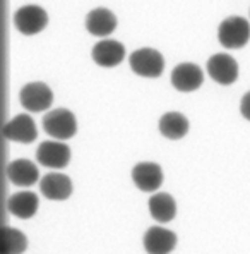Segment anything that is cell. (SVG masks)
<instances>
[{
    "label": "cell",
    "instance_id": "1",
    "mask_svg": "<svg viewBox=\"0 0 250 254\" xmlns=\"http://www.w3.org/2000/svg\"><path fill=\"white\" fill-rule=\"evenodd\" d=\"M250 40V24L242 16H230L218 26V42L228 50L244 48Z\"/></svg>",
    "mask_w": 250,
    "mask_h": 254
},
{
    "label": "cell",
    "instance_id": "2",
    "mask_svg": "<svg viewBox=\"0 0 250 254\" xmlns=\"http://www.w3.org/2000/svg\"><path fill=\"white\" fill-rule=\"evenodd\" d=\"M129 65L132 69L134 74L141 77H159L165 70V59L154 48H139V50H134L129 57Z\"/></svg>",
    "mask_w": 250,
    "mask_h": 254
},
{
    "label": "cell",
    "instance_id": "3",
    "mask_svg": "<svg viewBox=\"0 0 250 254\" xmlns=\"http://www.w3.org/2000/svg\"><path fill=\"white\" fill-rule=\"evenodd\" d=\"M43 129L48 136L58 141H67L76 136L77 122L76 117L67 108H55L43 117Z\"/></svg>",
    "mask_w": 250,
    "mask_h": 254
},
{
    "label": "cell",
    "instance_id": "4",
    "mask_svg": "<svg viewBox=\"0 0 250 254\" xmlns=\"http://www.w3.org/2000/svg\"><path fill=\"white\" fill-rule=\"evenodd\" d=\"M48 24V14L43 7L29 3L22 5L14 12V26L24 36H33L42 33Z\"/></svg>",
    "mask_w": 250,
    "mask_h": 254
},
{
    "label": "cell",
    "instance_id": "5",
    "mask_svg": "<svg viewBox=\"0 0 250 254\" xmlns=\"http://www.w3.org/2000/svg\"><path fill=\"white\" fill-rule=\"evenodd\" d=\"M19 102L28 112L38 114V112H45L51 107L53 93L42 81H33V83H28L21 88Z\"/></svg>",
    "mask_w": 250,
    "mask_h": 254
},
{
    "label": "cell",
    "instance_id": "6",
    "mask_svg": "<svg viewBox=\"0 0 250 254\" xmlns=\"http://www.w3.org/2000/svg\"><path fill=\"white\" fill-rule=\"evenodd\" d=\"M206 69L209 77L221 86H230L238 79V64L228 54L211 55Z\"/></svg>",
    "mask_w": 250,
    "mask_h": 254
},
{
    "label": "cell",
    "instance_id": "7",
    "mask_svg": "<svg viewBox=\"0 0 250 254\" xmlns=\"http://www.w3.org/2000/svg\"><path fill=\"white\" fill-rule=\"evenodd\" d=\"M171 86L180 93H192L204 83V72L197 64L182 62L171 70Z\"/></svg>",
    "mask_w": 250,
    "mask_h": 254
},
{
    "label": "cell",
    "instance_id": "8",
    "mask_svg": "<svg viewBox=\"0 0 250 254\" xmlns=\"http://www.w3.org/2000/svg\"><path fill=\"white\" fill-rule=\"evenodd\" d=\"M36 160L47 169H65L70 162V148L58 139L43 141L36 149Z\"/></svg>",
    "mask_w": 250,
    "mask_h": 254
},
{
    "label": "cell",
    "instance_id": "9",
    "mask_svg": "<svg viewBox=\"0 0 250 254\" xmlns=\"http://www.w3.org/2000/svg\"><path fill=\"white\" fill-rule=\"evenodd\" d=\"M5 139L14 141V143L29 144L38 137V130H36V124L28 114H17L12 117L2 129Z\"/></svg>",
    "mask_w": 250,
    "mask_h": 254
},
{
    "label": "cell",
    "instance_id": "10",
    "mask_svg": "<svg viewBox=\"0 0 250 254\" xmlns=\"http://www.w3.org/2000/svg\"><path fill=\"white\" fill-rule=\"evenodd\" d=\"M91 57L100 67H117L125 59V47L117 40H101L93 47Z\"/></svg>",
    "mask_w": 250,
    "mask_h": 254
},
{
    "label": "cell",
    "instance_id": "11",
    "mask_svg": "<svg viewBox=\"0 0 250 254\" xmlns=\"http://www.w3.org/2000/svg\"><path fill=\"white\" fill-rule=\"evenodd\" d=\"M132 181L143 192H154L163 184V170L158 163L143 162L132 169Z\"/></svg>",
    "mask_w": 250,
    "mask_h": 254
},
{
    "label": "cell",
    "instance_id": "12",
    "mask_svg": "<svg viewBox=\"0 0 250 254\" xmlns=\"http://www.w3.org/2000/svg\"><path fill=\"white\" fill-rule=\"evenodd\" d=\"M115 28H117V17L110 9L96 7V9L89 10L86 16V29L93 36L106 38L115 31Z\"/></svg>",
    "mask_w": 250,
    "mask_h": 254
},
{
    "label": "cell",
    "instance_id": "13",
    "mask_svg": "<svg viewBox=\"0 0 250 254\" xmlns=\"http://www.w3.org/2000/svg\"><path fill=\"white\" fill-rule=\"evenodd\" d=\"M40 189H42V194L47 199L65 201L72 194V181L67 175L51 172V174H47L42 179Z\"/></svg>",
    "mask_w": 250,
    "mask_h": 254
},
{
    "label": "cell",
    "instance_id": "14",
    "mask_svg": "<svg viewBox=\"0 0 250 254\" xmlns=\"http://www.w3.org/2000/svg\"><path fill=\"white\" fill-rule=\"evenodd\" d=\"M177 246V235L163 227H151L144 234V249L148 254H170Z\"/></svg>",
    "mask_w": 250,
    "mask_h": 254
},
{
    "label": "cell",
    "instance_id": "15",
    "mask_svg": "<svg viewBox=\"0 0 250 254\" xmlns=\"http://www.w3.org/2000/svg\"><path fill=\"white\" fill-rule=\"evenodd\" d=\"M7 179L17 188H31L40 181V170L33 162L19 158L7 165Z\"/></svg>",
    "mask_w": 250,
    "mask_h": 254
},
{
    "label": "cell",
    "instance_id": "16",
    "mask_svg": "<svg viewBox=\"0 0 250 254\" xmlns=\"http://www.w3.org/2000/svg\"><path fill=\"white\" fill-rule=\"evenodd\" d=\"M40 199L35 192L31 190H21L16 192L7 199V210L10 215L17 216L21 220H28L31 216H35V213L38 211Z\"/></svg>",
    "mask_w": 250,
    "mask_h": 254
},
{
    "label": "cell",
    "instance_id": "17",
    "mask_svg": "<svg viewBox=\"0 0 250 254\" xmlns=\"http://www.w3.org/2000/svg\"><path fill=\"white\" fill-rule=\"evenodd\" d=\"M159 132L166 139L178 141L187 136L189 132V121L180 112H166L159 119Z\"/></svg>",
    "mask_w": 250,
    "mask_h": 254
},
{
    "label": "cell",
    "instance_id": "18",
    "mask_svg": "<svg viewBox=\"0 0 250 254\" xmlns=\"http://www.w3.org/2000/svg\"><path fill=\"white\" fill-rule=\"evenodd\" d=\"M151 216L159 223H168L177 215V203L168 192H156L148 201Z\"/></svg>",
    "mask_w": 250,
    "mask_h": 254
},
{
    "label": "cell",
    "instance_id": "19",
    "mask_svg": "<svg viewBox=\"0 0 250 254\" xmlns=\"http://www.w3.org/2000/svg\"><path fill=\"white\" fill-rule=\"evenodd\" d=\"M26 249H28L26 235L21 230L12 229V227H3L0 254H22Z\"/></svg>",
    "mask_w": 250,
    "mask_h": 254
},
{
    "label": "cell",
    "instance_id": "20",
    "mask_svg": "<svg viewBox=\"0 0 250 254\" xmlns=\"http://www.w3.org/2000/svg\"><path fill=\"white\" fill-rule=\"evenodd\" d=\"M240 114L244 119H247L250 121V91L245 93L244 96H242V102H240Z\"/></svg>",
    "mask_w": 250,
    "mask_h": 254
}]
</instances>
